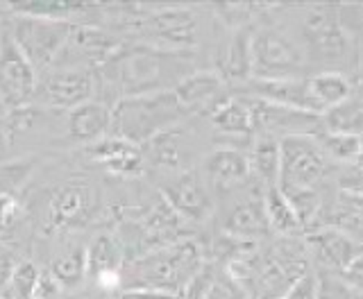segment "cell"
Listing matches in <instances>:
<instances>
[{
	"mask_svg": "<svg viewBox=\"0 0 363 299\" xmlns=\"http://www.w3.org/2000/svg\"><path fill=\"white\" fill-rule=\"evenodd\" d=\"M332 227L338 232H361L363 229V200L357 195H340L334 213H332Z\"/></svg>",
	"mask_w": 363,
	"mask_h": 299,
	"instance_id": "obj_29",
	"label": "cell"
},
{
	"mask_svg": "<svg viewBox=\"0 0 363 299\" xmlns=\"http://www.w3.org/2000/svg\"><path fill=\"white\" fill-rule=\"evenodd\" d=\"M62 290L64 288L57 283V279L52 277V274L48 270H41L30 299H62Z\"/></svg>",
	"mask_w": 363,
	"mask_h": 299,
	"instance_id": "obj_35",
	"label": "cell"
},
{
	"mask_svg": "<svg viewBox=\"0 0 363 299\" xmlns=\"http://www.w3.org/2000/svg\"><path fill=\"white\" fill-rule=\"evenodd\" d=\"M266 7L264 5H247V3H227V5H218L216 7V14L223 16L227 26H232L236 30H241V28H247L245 23L257 16L259 11H264Z\"/></svg>",
	"mask_w": 363,
	"mask_h": 299,
	"instance_id": "obj_31",
	"label": "cell"
},
{
	"mask_svg": "<svg viewBox=\"0 0 363 299\" xmlns=\"http://www.w3.org/2000/svg\"><path fill=\"white\" fill-rule=\"evenodd\" d=\"M361 252H363V249H361Z\"/></svg>",
	"mask_w": 363,
	"mask_h": 299,
	"instance_id": "obj_42",
	"label": "cell"
},
{
	"mask_svg": "<svg viewBox=\"0 0 363 299\" xmlns=\"http://www.w3.org/2000/svg\"><path fill=\"white\" fill-rule=\"evenodd\" d=\"M118 299H184V295L164 288H128Z\"/></svg>",
	"mask_w": 363,
	"mask_h": 299,
	"instance_id": "obj_38",
	"label": "cell"
},
{
	"mask_svg": "<svg viewBox=\"0 0 363 299\" xmlns=\"http://www.w3.org/2000/svg\"><path fill=\"white\" fill-rule=\"evenodd\" d=\"M48 272L57 279V283H60L62 288H75L86 274V249L73 247L64 252V254H60L52 261Z\"/></svg>",
	"mask_w": 363,
	"mask_h": 299,
	"instance_id": "obj_27",
	"label": "cell"
},
{
	"mask_svg": "<svg viewBox=\"0 0 363 299\" xmlns=\"http://www.w3.org/2000/svg\"><path fill=\"white\" fill-rule=\"evenodd\" d=\"M220 77L247 79L252 77V30L241 28L234 32L220 62Z\"/></svg>",
	"mask_w": 363,
	"mask_h": 299,
	"instance_id": "obj_23",
	"label": "cell"
},
{
	"mask_svg": "<svg viewBox=\"0 0 363 299\" xmlns=\"http://www.w3.org/2000/svg\"><path fill=\"white\" fill-rule=\"evenodd\" d=\"M130 288H164L184 295L189 281L202 270V252L193 240L159 247L132 263Z\"/></svg>",
	"mask_w": 363,
	"mask_h": 299,
	"instance_id": "obj_3",
	"label": "cell"
},
{
	"mask_svg": "<svg viewBox=\"0 0 363 299\" xmlns=\"http://www.w3.org/2000/svg\"><path fill=\"white\" fill-rule=\"evenodd\" d=\"M211 125L216 132L225 136H250L252 130V113L245 98H223L211 111Z\"/></svg>",
	"mask_w": 363,
	"mask_h": 299,
	"instance_id": "obj_22",
	"label": "cell"
},
{
	"mask_svg": "<svg viewBox=\"0 0 363 299\" xmlns=\"http://www.w3.org/2000/svg\"><path fill=\"white\" fill-rule=\"evenodd\" d=\"M0 299H5V297H3V295H0Z\"/></svg>",
	"mask_w": 363,
	"mask_h": 299,
	"instance_id": "obj_41",
	"label": "cell"
},
{
	"mask_svg": "<svg viewBox=\"0 0 363 299\" xmlns=\"http://www.w3.org/2000/svg\"><path fill=\"white\" fill-rule=\"evenodd\" d=\"M261 200H264V211H266L270 232L281 234V236H295L298 232H302L298 213H295L286 195L279 191V186H268Z\"/></svg>",
	"mask_w": 363,
	"mask_h": 299,
	"instance_id": "obj_24",
	"label": "cell"
},
{
	"mask_svg": "<svg viewBox=\"0 0 363 299\" xmlns=\"http://www.w3.org/2000/svg\"><path fill=\"white\" fill-rule=\"evenodd\" d=\"M123 243L121 238L111 234H100L86 249V272L96 274L102 272H121L123 266Z\"/></svg>",
	"mask_w": 363,
	"mask_h": 299,
	"instance_id": "obj_26",
	"label": "cell"
},
{
	"mask_svg": "<svg viewBox=\"0 0 363 299\" xmlns=\"http://www.w3.org/2000/svg\"><path fill=\"white\" fill-rule=\"evenodd\" d=\"M132 28L143 37L145 45L168 52H193L200 43V18L191 7H157L145 9L132 23Z\"/></svg>",
	"mask_w": 363,
	"mask_h": 299,
	"instance_id": "obj_5",
	"label": "cell"
},
{
	"mask_svg": "<svg viewBox=\"0 0 363 299\" xmlns=\"http://www.w3.org/2000/svg\"><path fill=\"white\" fill-rule=\"evenodd\" d=\"M5 11L3 26L7 28L9 37L14 39L18 50L26 55V60L39 75L55 66L64 52L66 43L71 41L75 23L68 21H52L41 16H26V14H11Z\"/></svg>",
	"mask_w": 363,
	"mask_h": 299,
	"instance_id": "obj_4",
	"label": "cell"
},
{
	"mask_svg": "<svg viewBox=\"0 0 363 299\" xmlns=\"http://www.w3.org/2000/svg\"><path fill=\"white\" fill-rule=\"evenodd\" d=\"M86 157L94 159L102 168H107L111 175L123 177V179L141 177L145 170L141 145H134L130 141L121 139V136H111V134L86 145Z\"/></svg>",
	"mask_w": 363,
	"mask_h": 299,
	"instance_id": "obj_14",
	"label": "cell"
},
{
	"mask_svg": "<svg viewBox=\"0 0 363 299\" xmlns=\"http://www.w3.org/2000/svg\"><path fill=\"white\" fill-rule=\"evenodd\" d=\"M39 73L18 50L14 39L0 21V105L9 109H21L34 102Z\"/></svg>",
	"mask_w": 363,
	"mask_h": 299,
	"instance_id": "obj_8",
	"label": "cell"
},
{
	"mask_svg": "<svg viewBox=\"0 0 363 299\" xmlns=\"http://www.w3.org/2000/svg\"><path fill=\"white\" fill-rule=\"evenodd\" d=\"M204 175L216 188H234L250 177L247 154L243 150L218 145L204 157Z\"/></svg>",
	"mask_w": 363,
	"mask_h": 299,
	"instance_id": "obj_17",
	"label": "cell"
},
{
	"mask_svg": "<svg viewBox=\"0 0 363 299\" xmlns=\"http://www.w3.org/2000/svg\"><path fill=\"white\" fill-rule=\"evenodd\" d=\"M96 193L84 181H71L57 188L50 195L48 209H45V225L52 232H68L86 222L94 213Z\"/></svg>",
	"mask_w": 363,
	"mask_h": 299,
	"instance_id": "obj_10",
	"label": "cell"
},
{
	"mask_svg": "<svg viewBox=\"0 0 363 299\" xmlns=\"http://www.w3.org/2000/svg\"><path fill=\"white\" fill-rule=\"evenodd\" d=\"M66 134L84 147L111 134V105L102 100H89L66 113Z\"/></svg>",
	"mask_w": 363,
	"mask_h": 299,
	"instance_id": "obj_15",
	"label": "cell"
},
{
	"mask_svg": "<svg viewBox=\"0 0 363 299\" xmlns=\"http://www.w3.org/2000/svg\"><path fill=\"white\" fill-rule=\"evenodd\" d=\"M302 57L286 34L275 28L252 32V77L255 79H295Z\"/></svg>",
	"mask_w": 363,
	"mask_h": 299,
	"instance_id": "obj_9",
	"label": "cell"
},
{
	"mask_svg": "<svg viewBox=\"0 0 363 299\" xmlns=\"http://www.w3.org/2000/svg\"><path fill=\"white\" fill-rule=\"evenodd\" d=\"M39 268L30 261H23L18 266H14L9 279H7V290H9V299H30L34 286H37L39 279ZM7 299V297H5Z\"/></svg>",
	"mask_w": 363,
	"mask_h": 299,
	"instance_id": "obj_30",
	"label": "cell"
},
{
	"mask_svg": "<svg viewBox=\"0 0 363 299\" xmlns=\"http://www.w3.org/2000/svg\"><path fill=\"white\" fill-rule=\"evenodd\" d=\"M340 186H343V191H347V195H357V198H361L363 195V166L361 164L350 166L343 175H340Z\"/></svg>",
	"mask_w": 363,
	"mask_h": 299,
	"instance_id": "obj_37",
	"label": "cell"
},
{
	"mask_svg": "<svg viewBox=\"0 0 363 299\" xmlns=\"http://www.w3.org/2000/svg\"><path fill=\"white\" fill-rule=\"evenodd\" d=\"M306 89H309V96L320 113L327 109H338L350 98V91H352L347 77H343L340 73L313 75L306 79Z\"/></svg>",
	"mask_w": 363,
	"mask_h": 299,
	"instance_id": "obj_25",
	"label": "cell"
},
{
	"mask_svg": "<svg viewBox=\"0 0 363 299\" xmlns=\"http://www.w3.org/2000/svg\"><path fill=\"white\" fill-rule=\"evenodd\" d=\"M247 164L250 175H255L264 186H277L279 179V139L277 136L259 134L250 145Z\"/></svg>",
	"mask_w": 363,
	"mask_h": 299,
	"instance_id": "obj_21",
	"label": "cell"
},
{
	"mask_svg": "<svg viewBox=\"0 0 363 299\" xmlns=\"http://www.w3.org/2000/svg\"><path fill=\"white\" fill-rule=\"evenodd\" d=\"M357 164H361V166H363V134H361V157H359Z\"/></svg>",
	"mask_w": 363,
	"mask_h": 299,
	"instance_id": "obj_39",
	"label": "cell"
},
{
	"mask_svg": "<svg viewBox=\"0 0 363 299\" xmlns=\"http://www.w3.org/2000/svg\"><path fill=\"white\" fill-rule=\"evenodd\" d=\"M223 91H225V82L220 73L193 71L173 89V94L177 96L182 109L186 113H196V111H211L223 98H227L223 96Z\"/></svg>",
	"mask_w": 363,
	"mask_h": 299,
	"instance_id": "obj_16",
	"label": "cell"
},
{
	"mask_svg": "<svg viewBox=\"0 0 363 299\" xmlns=\"http://www.w3.org/2000/svg\"><path fill=\"white\" fill-rule=\"evenodd\" d=\"M306 39L320 60H338L347 50V37L327 9H311L304 18Z\"/></svg>",
	"mask_w": 363,
	"mask_h": 299,
	"instance_id": "obj_18",
	"label": "cell"
},
{
	"mask_svg": "<svg viewBox=\"0 0 363 299\" xmlns=\"http://www.w3.org/2000/svg\"><path fill=\"white\" fill-rule=\"evenodd\" d=\"M141 150H143L145 166H152L155 170L166 172L170 177L191 170V166H189L191 145H189L186 132L182 130V125H175V128L157 134L155 139L141 145Z\"/></svg>",
	"mask_w": 363,
	"mask_h": 299,
	"instance_id": "obj_12",
	"label": "cell"
},
{
	"mask_svg": "<svg viewBox=\"0 0 363 299\" xmlns=\"http://www.w3.org/2000/svg\"><path fill=\"white\" fill-rule=\"evenodd\" d=\"M315 299H354V293H352L350 286L343 283V279L320 274V277H318Z\"/></svg>",
	"mask_w": 363,
	"mask_h": 299,
	"instance_id": "obj_33",
	"label": "cell"
},
{
	"mask_svg": "<svg viewBox=\"0 0 363 299\" xmlns=\"http://www.w3.org/2000/svg\"><path fill=\"white\" fill-rule=\"evenodd\" d=\"M162 195L166 204L184 220H204L211 213V195L196 170L168 177Z\"/></svg>",
	"mask_w": 363,
	"mask_h": 299,
	"instance_id": "obj_11",
	"label": "cell"
},
{
	"mask_svg": "<svg viewBox=\"0 0 363 299\" xmlns=\"http://www.w3.org/2000/svg\"><path fill=\"white\" fill-rule=\"evenodd\" d=\"M315 290H318V274L306 270L300 279H295L291 283V288L279 299H315Z\"/></svg>",
	"mask_w": 363,
	"mask_h": 299,
	"instance_id": "obj_34",
	"label": "cell"
},
{
	"mask_svg": "<svg viewBox=\"0 0 363 299\" xmlns=\"http://www.w3.org/2000/svg\"><path fill=\"white\" fill-rule=\"evenodd\" d=\"M245 102L250 107V113H252V130H259L266 136H272V132H279V130L286 132L284 136L311 134V128L318 120V116H313V113L289 109V107H281L261 98H245Z\"/></svg>",
	"mask_w": 363,
	"mask_h": 299,
	"instance_id": "obj_13",
	"label": "cell"
},
{
	"mask_svg": "<svg viewBox=\"0 0 363 299\" xmlns=\"http://www.w3.org/2000/svg\"><path fill=\"white\" fill-rule=\"evenodd\" d=\"M3 113H5V107H3V105H0V118H3Z\"/></svg>",
	"mask_w": 363,
	"mask_h": 299,
	"instance_id": "obj_40",
	"label": "cell"
},
{
	"mask_svg": "<svg viewBox=\"0 0 363 299\" xmlns=\"http://www.w3.org/2000/svg\"><path fill=\"white\" fill-rule=\"evenodd\" d=\"M23 218V204L14 193L0 191V234L11 232Z\"/></svg>",
	"mask_w": 363,
	"mask_h": 299,
	"instance_id": "obj_32",
	"label": "cell"
},
{
	"mask_svg": "<svg viewBox=\"0 0 363 299\" xmlns=\"http://www.w3.org/2000/svg\"><path fill=\"white\" fill-rule=\"evenodd\" d=\"M193 71V52H168L145 43H123L118 52L96 68V91H109L113 102H118L132 96L170 91Z\"/></svg>",
	"mask_w": 363,
	"mask_h": 299,
	"instance_id": "obj_1",
	"label": "cell"
},
{
	"mask_svg": "<svg viewBox=\"0 0 363 299\" xmlns=\"http://www.w3.org/2000/svg\"><path fill=\"white\" fill-rule=\"evenodd\" d=\"M340 279H343V283L350 286L352 290L363 293V252L357 254L343 270H340Z\"/></svg>",
	"mask_w": 363,
	"mask_h": 299,
	"instance_id": "obj_36",
	"label": "cell"
},
{
	"mask_svg": "<svg viewBox=\"0 0 363 299\" xmlns=\"http://www.w3.org/2000/svg\"><path fill=\"white\" fill-rule=\"evenodd\" d=\"M186 116L189 113L182 109L173 89L123 98L111 105V136L145 145L157 134L182 125Z\"/></svg>",
	"mask_w": 363,
	"mask_h": 299,
	"instance_id": "obj_2",
	"label": "cell"
},
{
	"mask_svg": "<svg viewBox=\"0 0 363 299\" xmlns=\"http://www.w3.org/2000/svg\"><path fill=\"white\" fill-rule=\"evenodd\" d=\"M225 232L227 236L243 238V240H257L270 232L266 211H264V200H243L236 204L234 209L225 218Z\"/></svg>",
	"mask_w": 363,
	"mask_h": 299,
	"instance_id": "obj_20",
	"label": "cell"
},
{
	"mask_svg": "<svg viewBox=\"0 0 363 299\" xmlns=\"http://www.w3.org/2000/svg\"><path fill=\"white\" fill-rule=\"evenodd\" d=\"M325 154H332L338 161H350L357 164L361 157V134H347V132H327L320 136Z\"/></svg>",
	"mask_w": 363,
	"mask_h": 299,
	"instance_id": "obj_28",
	"label": "cell"
},
{
	"mask_svg": "<svg viewBox=\"0 0 363 299\" xmlns=\"http://www.w3.org/2000/svg\"><path fill=\"white\" fill-rule=\"evenodd\" d=\"M327 175V154L311 134H291L279 139V179L281 193L315 188Z\"/></svg>",
	"mask_w": 363,
	"mask_h": 299,
	"instance_id": "obj_6",
	"label": "cell"
},
{
	"mask_svg": "<svg viewBox=\"0 0 363 299\" xmlns=\"http://www.w3.org/2000/svg\"><path fill=\"white\" fill-rule=\"evenodd\" d=\"M96 94V71L75 66H52L37 79L34 100L43 109L71 111L84 102L94 100Z\"/></svg>",
	"mask_w": 363,
	"mask_h": 299,
	"instance_id": "obj_7",
	"label": "cell"
},
{
	"mask_svg": "<svg viewBox=\"0 0 363 299\" xmlns=\"http://www.w3.org/2000/svg\"><path fill=\"white\" fill-rule=\"evenodd\" d=\"M306 247L325 268L343 270L357 256V247L352 238L334 227H318L306 236Z\"/></svg>",
	"mask_w": 363,
	"mask_h": 299,
	"instance_id": "obj_19",
	"label": "cell"
}]
</instances>
